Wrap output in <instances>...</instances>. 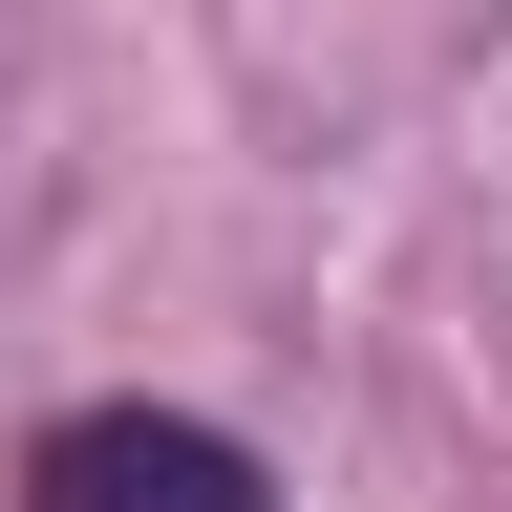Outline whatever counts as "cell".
I'll return each mask as SVG.
<instances>
[{"label": "cell", "instance_id": "6da1fadb", "mask_svg": "<svg viewBox=\"0 0 512 512\" xmlns=\"http://www.w3.org/2000/svg\"><path fill=\"white\" fill-rule=\"evenodd\" d=\"M22 512H278V491H256V448L192 427V406H64L22 448Z\"/></svg>", "mask_w": 512, "mask_h": 512}]
</instances>
